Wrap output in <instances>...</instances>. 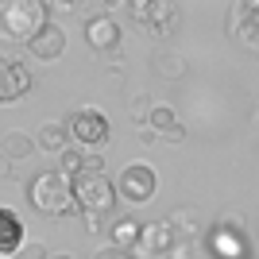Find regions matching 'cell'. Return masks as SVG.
Returning a JSON list of instances; mask_svg holds the SVG:
<instances>
[{
    "mask_svg": "<svg viewBox=\"0 0 259 259\" xmlns=\"http://www.w3.org/2000/svg\"><path fill=\"white\" fill-rule=\"evenodd\" d=\"M140 236H143V225L132 221V217H116V221L108 225V240H112V248H120V251L140 248Z\"/></svg>",
    "mask_w": 259,
    "mask_h": 259,
    "instance_id": "15",
    "label": "cell"
},
{
    "mask_svg": "<svg viewBox=\"0 0 259 259\" xmlns=\"http://www.w3.org/2000/svg\"><path fill=\"white\" fill-rule=\"evenodd\" d=\"M85 232H101V217H85Z\"/></svg>",
    "mask_w": 259,
    "mask_h": 259,
    "instance_id": "22",
    "label": "cell"
},
{
    "mask_svg": "<svg viewBox=\"0 0 259 259\" xmlns=\"http://www.w3.org/2000/svg\"><path fill=\"white\" fill-rule=\"evenodd\" d=\"M58 162H62V166H58V174L77 178V174L85 170V151H81V147H66V151L58 155Z\"/></svg>",
    "mask_w": 259,
    "mask_h": 259,
    "instance_id": "18",
    "label": "cell"
},
{
    "mask_svg": "<svg viewBox=\"0 0 259 259\" xmlns=\"http://www.w3.org/2000/svg\"><path fill=\"white\" fill-rule=\"evenodd\" d=\"M23 244H27L23 221L12 209H0V255H20Z\"/></svg>",
    "mask_w": 259,
    "mask_h": 259,
    "instance_id": "12",
    "label": "cell"
},
{
    "mask_svg": "<svg viewBox=\"0 0 259 259\" xmlns=\"http://www.w3.org/2000/svg\"><path fill=\"white\" fill-rule=\"evenodd\" d=\"M31 151H35V140L27 136V132H4V136H0V155H4L8 162L27 159Z\"/></svg>",
    "mask_w": 259,
    "mask_h": 259,
    "instance_id": "17",
    "label": "cell"
},
{
    "mask_svg": "<svg viewBox=\"0 0 259 259\" xmlns=\"http://www.w3.org/2000/svg\"><path fill=\"white\" fill-rule=\"evenodd\" d=\"M66 128H70V140H77L81 147H105L108 143V120L101 108H77L74 116L66 120Z\"/></svg>",
    "mask_w": 259,
    "mask_h": 259,
    "instance_id": "7",
    "label": "cell"
},
{
    "mask_svg": "<svg viewBox=\"0 0 259 259\" xmlns=\"http://www.w3.org/2000/svg\"><path fill=\"white\" fill-rule=\"evenodd\" d=\"M120 23L112 20V16H93V20H85V43L93 47V51H116L120 47Z\"/></svg>",
    "mask_w": 259,
    "mask_h": 259,
    "instance_id": "9",
    "label": "cell"
},
{
    "mask_svg": "<svg viewBox=\"0 0 259 259\" xmlns=\"http://www.w3.org/2000/svg\"><path fill=\"white\" fill-rule=\"evenodd\" d=\"M43 0H0V39L4 43H31L47 27Z\"/></svg>",
    "mask_w": 259,
    "mask_h": 259,
    "instance_id": "1",
    "label": "cell"
},
{
    "mask_svg": "<svg viewBox=\"0 0 259 259\" xmlns=\"http://www.w3.org/2000/svg\"><path fill=\"white\" fill-rule=\"evenodd\" d=\"M70 190H74V205L85 217H105L116 209V182L108 174L81 170L77 178H70Z\"/></svg>",
    "mask_w": 259,
    "mask_h": 259,
    "instance_id": "3",
    "label": "cell"
},
{
    "mask_svg": "<svg viewBox=\"0 0 259 259\" xmlns=\"http://www.w3.org/2000/svg\"><path fill=\"white\" fill-rule=\"evenodd\" d=\"M20 259H47V248L39 244V240H31V244H23V248H20Z\"/></svg>",
    "mask_w": 259,
    "mask_h": 259,
    "instance_id": "20",
    "label": "cell"
},
{
    "mask_svg": "<svg viewBox=\"0 0 259 259\" xmlns=\"http://www.w3.org/2000/svg\"><path fill=\"white\" fill-rule=\"evenodd\" d=\"M155 190H159V174H155V166H147V162H128L116 178V197H124L132 205L151 201Z\"/></svg>",
    "mask_w": 259,
    "mask_h": 259,
    "instance_id": "6",
    "label": "cell"
},
{
    "mask_svg": "<svg viewBox=\"0 0 259 259\" xmlns=\"http://www.w3.org/2000/svg\"><path fill=\"white\" fill-rule=\"evenodd\" d=\"M228 39L240 51L259 54V0H236L228 8Z\"/></svg>",
    "mask_w": 259,
    "mask_h": 259,
    "instance_id": "5",
    "label": "cell"
},
{
    "mask_svg": "<svg viewBox=\"0 0 259 259\" xmlns=\"http://www.w3.org/2000/svg\"><path fill=\"white\" fill-rule=\"evenodd\" d=\"M8 174H12V162L4 159V155H0V178H8Z\"/></svg>",
    "mask_w": 259,
    "mask_h": 259,
    "instance_id": "23",
    "label": "cell"
},
{
    "mask_svg": "<svg viewBox=\"0 0 259 259\" xmlns=\"http://www.w3.org/2000/svg\"><path fill=\"white\" fill-rule=\"evenodd\" d=\"M35 85L31 70L20 58H0V105H16L20 97H27Z\"/></svg>",
    "mask_w": 259,
    "mask_h": 259,
    "instance_id": "8",
    "label": "cell"
},
{
    "mask_svg": "<svg viewBox=\"0 0 259 259\" xmlns=\"http://www.w3.org/2000/svg\"><path fill=\"white\" fill-rule=\"evenodd\" d=\"M27 51H31L39 62H51V58H58V54L66 51V31L58 27V23H47L43 31L27 43Z\"/></svg>",
    "mask_w": 259,
    "mask_h": 259,
    "instance_id": "10",
    "label": "cell"
},
{
    "mask_svg": "<svg viewBox=\"0 0 259 259\" xmlns=\"http://www.w3.org/2000/svg\"><path fill=\"white\" fill-rule=\"evenodd\" d=\"M128 12H132V20H140L147 27L151 39H170L174 27H178V8L170 0H132Z\"/></svg>",
    "mask_w": 259,
    "mask_h": 259,
    "instance_id": "4",
    "label": "cell"
},
{
    "mask_svg": "<svg viewBox=\"0 0 259 259\" xmlns=\"http://www.w3.org/2000/svg\"><path fill=\"white\" fill-rule=\"evenodd\" d=\"M35 147L47 151V155H62L70 147V128H66L62 120H47L43 128H39V136H35Z\"/></svg>",
    "mask_w": 259,
    "mask_h": 259,
    "instance_id": "13",
    "label": "cell"
},
{
    "mask_svg": "<svg viewBox=\"0 0 259 259\" xmlns=\"http://www.w3.org/2000/svg\"><path fill=\"white\" fill-rule=\"evenodd\" d=\"M47 259H74V255H47Z\"/></svg>",
    "mask_w": 259,
    "mask_h": 259,
    "instance_id": "24",
    "label": "cell"
},
{
    "mask_svg": "<svg viewBox=\"0 0 259 259\" xmlns=\"http://www.w3.org/2000/svg\"><path fill=\"white\" fill-rule=\"evenodd\" d=\"M166 225L174 228L178 240H194L197 232H201V209L197 205H178L170 217H166Z\"/></svg>",
    "mask_w": 259,
    "mask_h": 259,
    "instance_id": "16",
    "label": "cell"
},
{
    "mask_svg": "<svg viewBox=\"0 0 259 259\" xmlns=\"http://www.w3.org/2000/svg\"><path fill=\"white\" fill-rule=\"evenodd\" d=\"M27 201H31V209L39 217H47V221H58V217H66L74 205V190H70V178L58 170H39L27 182Z\"/></svg>",
    "mask_w": 259,
    "mask_h": 259,
    "instance_id": "2",
    "label": "cell"
},
{
    "mask_svg": "<svg viewBox=\"0 0 259 259\" xmlns=\"http://www.w3.org/2000/svg\"><path fill=\"white\" fill-rule=\"evenodd\" d=\"M147 112H151V101H147V97H136V101H132V120H136V124H143Z\"/></svg>",
    "mask_w": 259,
    "mask_h": 259,
    "instance_id": "19",
    "label": "cell"
},
{
    "mask_svg": "<svg viewBox=\"0 0 259 259\" xmlns=\"http://www.w3.org/2000/svg\"><path fill=\"white\" fill-rule=\"evenodd\" d=\"M151 74L162 77V81H182V77L190 74V62H186L178 51H159L151 58Z\"/></svg>",
    "mask_w": 259,
    "mask_h": 259,
    "instance_id": "14",
    "label": "cell"
},
{
    "mask_svg": "<svg viewBox=\"0 0 259 259\" xmlns=\"http://www.w3.org/2000/svg\"><path fill=\"white\" fill-rule=\"evenodd\" d=\"M140 248H147L151 255H170L178 248V236H174V228L166 221H155V225H143V236H140Z\"/></svg>",
    "mask_w": 259,
    "mask_h": 259,
    "instance_id": "11",
    "label": "cell"
},
{
    "mask_svg": "<svg viewBox=\"0 0 259 259\" xmlns=\"http://www.w3.org/2000/svg\"><path fill=\"white\" fill-rule=\"evenodd\" d=\"M255 116H259V101H255Z\"/></svg>",
    "mask_w": 259,
    "mask_h": 259,
    "instance_id": "25",
    "label": "cell"
},
{
    "mask_svg": "<svg viewBox=\"0 0 259 259\" xmlns=\"http://www.w3.org/2000/svg\"><path fill=\"white\" fill-rule=\"evenodd\" d=\"M93 259H132V251H120V248H101Z\"/></svg>",
    "mask_w": 259,
    "mask_h": 259,
    "instance_id": "21",
    "label": "cell"
}]
</instances>
